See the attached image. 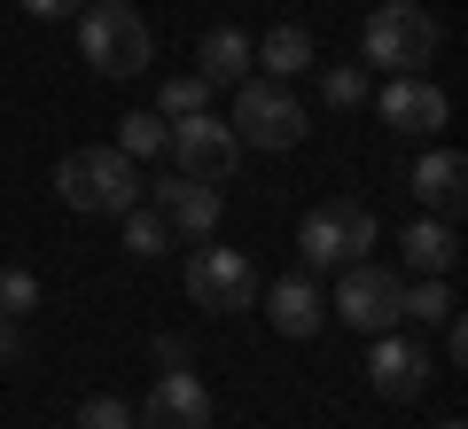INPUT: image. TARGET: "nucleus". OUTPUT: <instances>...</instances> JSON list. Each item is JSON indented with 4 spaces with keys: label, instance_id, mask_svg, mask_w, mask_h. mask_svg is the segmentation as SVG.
<instances>
[{
    "label": "nucleus",
    "instance_id": "obj_11",
    "mask_svg": "<svg viewBox=\"0 0 468 429\" xmlns=\"http://www.w3.org/2000/svg\"><path fill=\"white\" fill-rule=\"evenodd\" d=\"M133 429H211V391L187 367H165L156 391L133 406Z\"/></svg>",
    "mask_w": 468,
    "mask_h": 429
},
{
    "label": "nucleus",
    "instance_id": "obj_4",
    "mask_svg": "<svg viewBox=\"0 0 468 429\" xmlns=\"http://www.w3.org/2000/svg\"><path fill=\"white\" fill-rule=\"evenodd\" d=\"M234 141L242 149H297L304 133H313V117H304V102H297V86L289 79H242L234 86Z\"/></svg>",
    "mask_w": 468,
    "mask_h": 429
},
{
    "label": "nucleus",
    "instance_id": "obj_3",
    "mask_svg": "<svg viewBox=\"0 0 468 429\" xmlns=\"http://www.w3.org/2000/svg\"><path fill=\"white\" fill-rule=\"evenodd\" d=\"M437 39H445V24H437L421 0H383V8L359 24V55H367L375 70H390V79L421 70L437 55Z\"/></svg>",
    "mask_w": 468,
    "mask_h": 429
},
{
    "label": "nucleus",
    "instance_id": "obj_6",
    "mask_svg": "<svg viewBox=\"0 0 468 429\" xmlns=\"http://www.w3.org/2000/svg\"><path fill=\"white\" fill-rule=\"evenodd\" d=\"M375 211L367 203H351V196H328L320 211H304V227H297V250H304V265H351V258H367L375 250Z\"/></svg>",
    "mask_w": 468,
    "mask_h": 429
},
{
    "label": "nucleus",
    "instance_id": "obj_21",
    "mask_svg": "<svg viewBox=\"0 0 468 429\" xmlns=\"http://www.w3.org/2000/svg\"><path fill=\"white\" fill-rule=\"evenodd\" d=\"M39 305H48V289H39L32 265H0V313H8V320H32Z\"/></svg>",
    "mask_w": 468,
    "mask_h": 429
},
{
    "label": "nucleus",
    "instance_id": "obj_28",
    "mask_svg": "<svg viewBox=\"0 0 468 429\" xmlns=\"http://www.w3.org/2000/svg\"><path fill=\"white\" fill-rule=\"evenodd\" d=\"M156 359H165V367H187V336H156Z\"/></svg>",
    "mask_w": 468,
    "mask_h": 429
},
{
    "label": "nucleus",
    "instance_id": "obj_15",
    "mask_svg": "<svg viewBox=\"0 0 468 429\" xmlns=\"http://www.w3.org/2000/svg\"><path fill=\"white\" fill-rule=\"evenodd\" d=\"M250 63H258V48H250V32H234V24H211V32L196 39V79L211 86H242L250 79Z\"/></svg>",
    "mask_w": 468,
    "mask_h": 429
},
{
    "label": "nucleus",
    "instance_id": "obj_16",
    "mask_svg": "<svg viewBox=\"0 0 468 429\" xmlns=\"http://www.w3.org/2000/svg\"><path fill=\"white\" fill-rule=\"evenodd\" d=\"M399 250H406L414 273H452V265H461V234H452V219H430V211H414V227L399 234Z\"/></svg>",
    "mask_w": 468,
    "mask_h": 429
},
{
    "label": "nucleus",
    "instance_id": "obj_19",
    "mask_svg": "<svg viewBox=\"0 0 468 429\" xmlns=\"http://www.w3.org/2000/svg\"><path fill=\"white\" fill-rule=\"evenodd\" d=\"M117 219H125V250H133V258H165L172 250V227H165L156 203H133V211H117Z\"/></svg>",
    "mask_w": 468,
    "mask_h": 429
},
{
    "label": "nucleus",
    "instance_id": "obj_7",
    "mask_svg": "<svg viewBox=\"0 0 468 429\" xmlns=\"http://www.w3.org/2000/svg\"><path fill=\"white\" fill-rule=\"evenodd\" d=\"M258 265L250 250H227V242H203L196 258H187V297L203 305V313H250L258 305Z\"/></svg>",
    "mask_w": 468,
    "mask_h": 429
},
{
    "label": "nucleus",
    "instance_id": "obj_24",
    "mask_svg": "<svg viewBox=\"0 0 468 429\" xmlns=\"http://www.w3.org/2000/svg\"><path fill=\"white\" fill-rule=\"evenodd\" d=\"M79 429H133V406L117 391H94V398H79Z\"/></svg>",
    "mask_w": 468,
    "mask_h": 429
},
{
    "label": "nucleus",
    "instance_id": "obj_20",
    "mask_svg": "<svg viewBox=\"0 0 468 429\" xmlns=\"http://www.w3.org/2000/svg\"><path fill=\"white\" fill-rule=\"evenodd\" d=\"M165 141H172V125H165L156 110H133V117H117V149L133 156V165H141V156H165Z\"/></svg>",
    "mask_w": 468,
    "mask_h": 429
},
{
    "label": "nucleus",
    "instance_id": "obj_17",
    "mask_svg": "<svg viewBox=\"0 0 468 429\" xmlns=\"http://www.w3.org/2000/svg\"><path fill=\"white\" fill-rule=\"evenodd\" d=\"M250 48H258V70H266V79H304V70H313V32H304V24H273Z\"/></svg>",
    "mask_w": 468,
    "mask_h": 429
},
{
    "label": "nucleus",
    "instance_id": "obj_12",
    "mask_svg": "<svg viewBox=\"0 0 468 429\" xmlns=\"http://www.w3.org/2000/svg\"><path fill=\"white\" fill-rule=\"evenodd\" d=\"M149 203L165 211L172 234H196V242H211V234H218V211H227V196H218L211 180H187V172H165V180L149 188Z\"/></svg>",
    "mask_w": 468,
    "mask_h": 429
},
{
    "label": "nucleus",
    "instance_id": "obj_18",
    "mask_svg": "<svg viewBox=\"0 0 468 429\" xmlns=\"http://www.w3.org/2000/svg\"><path fill=\"white\" fill-rule=\"evenodd\" d=\"M399 313H406V320H421V328H437V320L452 313V281H445V273H421V281H406Z\"/></svg>",
    "mask_w": 468,
    "mask_h": 429
},
{
    "label": "nucleus",
    "instance_id": "obj_2",
    "mask_svg": "<svg viewBox=\"0 0 468 429\" xmlns=\"http://www.w3.org/2000/svg\"><path fill=\"white\" fill-rule=\"evenodd\" d=\"M149 55H156V39L125 0H86L79 8V63L86 70H101V79H141Z\"/></svg>",
    "mask_w": 468,
    "mask_h": 429
},
{
    "label": "nucleus",
    "instance_id": "obj_23",
    "mask_svg": "<svg viewBox=\"0 0 468 429\" xmlns=\"http://www.w3.org/2000/svg\"><path fill=\"white\" fill-rule=\"evenodd\" d=\"M203 102H211V86H203L196 70H187V79H165V86H156V117H165V125H172V117H196Z\"/></svg>",
    "mask_w": 468,
    "mask_h": 429
},
{
    "label": "nucleus",
    "instance_id": "obj_22",
    "mask_svg": "<svg viewBox=\"0 0 468 429\" xmlns=\"http://www.w3.org/2000/svg\"><path fill=\"white\" fill-rule=\"evenodd\" d=\"M320 102L328 110H359L367 102V63H328L320 70Z\"/></svg>",
    "mask_w": 468,
    "mask_h": 429
},
{
    "label": "nucleus",
    "instance_id": "obj_14",
    "mask_svg": "<svg viewBox=\"0 0 468 429\" xmlns=\"http://www.w3.org/2000/svg\"><path fill=\"white\" fill-rule=\"evenodd\" d=\"M414 203L430 219H461L468 211V156L461 149H430L414 165Z\"/></svg>",
    "mask_w": 468,
    "mask_h": 429
},
{
    "label": "nucleus",
    "instance_id": "obj_5",
    "mask_svg": "<svg viewBox=\"0 0 468 429\" xmlns=\"http://www.w3.org/2000/svg\"><path fill=\"white\" fill-rule=\"evenodd\" d=\"M399 297H406V273L399 265H375V258H351L344 265V281H335V305H328V320H344V328H359V336H383V328H399Z\"/></svg>",
    "mask_w": 468,
    "mask_h": 429
},
{
    "label": "nucleus",
    "instance_id": "obj_10",
    "mask_svg": "<svg viewBox=\"0 0 468 429\" xmlns=\"http://www.w3.org/2000/svg\"><path fill=\"white\" fill-rule=\"evenodd\" d=\"M367 382L383 398H421L437 382V359L421 351V336H399V328H383L375 336V351H367Z\"/></svg>",
    "mask_w": 468,
    "mask_h": 429
},
{
    "label": "nucleus",
    "instance_id": "obj_25",
    "mask_svg": "<svg viewBox=\"0 0 468 429\" xmlns=\"http://www.w3.org/2000/svg\"><path fill=\"white\" fill-rule=\"evenodd\" d=\"M16 359H24V320L0 313V367H16Z\"/></svg>",
    "mask_w": 468,
    "mask_h": 429
},
{
    "label": "nucleus",
    "instance_id": "obj_13",
    "mask_svg": "<svg viewBox=\"0 0 468 429\" xmlns=\"http://www.w3.org/2000/svg\"><path fill=\"white\" fill-rule=\"evenodd\" d=\"M258 297H266V320L289 336V344H304V336L328 328V297H320L313 273H282L273 289H258Z\"/></svg>",
    "mask_w": 468,
    "mask_h": 429
},
{
    "label": "nucleus",
    "instance_id": "obj_1",
    "mask_svg": "<svg viewBox=\"0 0 468 429\" xmlns=\"http://www.w3.org/2000/svg\"><path fill=\"white\" fill-rule=\"evenodd\" d=\"M55 196L70 203V211H133L141 203V165L117 141H101V149H70L63 165H55Z\"/></svg>",
    "mask_w": 468,
    "mask_h": 429
},
{
    "label": "nucleus",
    "instance_id": "obj_26",
    "mask_svg": "<svg viewBox=\"0 0 468 429\" xmlns=\"http://www.w3.org/2000/svg\"><path fill=\"white\" fill-rule=\"evenodd\" d=\"M437 328H445V359L461 367V359H468V328H461V313H445V320H437Z\"/></svg>",
    "mask_w": 468,
    "mask_h": 429
},
{
    "label": "nucleus",
    "instance_id": "obj_9",
    "mask_svg": "<svg viewBox=\"0 0 468 429\" xmlns=\"http://www.w3.org/2000/svg\"><path fill=\"white\" fill-rule=\"evenodd\" d=\"M375 110H383L390 133H414V141H430V133L452 117V102H445V86H437L430 70H406V79H390L383 94H375Z\"/></svg>",
    "mask_w": 468,
    "mask_h": 429
},
{
    "label": "nucleus",
    "instance_id": "obj_27",
    "mask_svg": "<svg viewBox=\"0 0 468 429\" xmlns=\"http://www.w3.org/2000/svg\"><path fill=\"white\" fill-rule=\"evenodd\" d=\"M79 8H86V0H24V16H48V24L55 16H79Z\"/></svg>",
    "mask_w": 468,
    "mask_h": 429
},
{
    "label": "nucleus",
    "instance_id": "obj_29",
    "mask_svg": "<svg viewBox=\"0 0 468 429\" xmlns=\"http://www.w3.org/2000/svg\"><path fill=\"white\" fill-rule=\"evenodd\" d=\"M437 429H468V422H461V413H452V422H437Z\"/></svg>",
    "mask_w": 468,
    "mask_h": 429
},
{
    "label": "nucleus",
    "instance_id": "obj_8",
    "mask_svg": "<svg viewBox=\"0 0 468 429\" xmlns=\"http://www.w3.org/2000/svg\"><path fill=\"white\" fill-rule=\"evenodd\" d=\"M165 156H172V172H187V180H211V188H218V180H234V165H242V141H234L227 117L196 110V117H180V125H172Z\"/></svg>",
    "mask_w": 468,
    "mask_h": 429
}]
</instances>
